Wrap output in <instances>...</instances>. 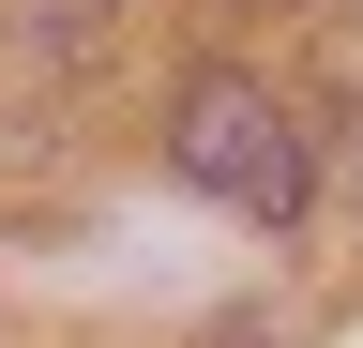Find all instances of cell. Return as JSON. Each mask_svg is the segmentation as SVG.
<instances>
[{
	"mask_svg": "<svg viewBox=\"0 0 363 348\" xmlns=\"http://www.w3.org/2000/svg\"><path fill=\"white\" fill-rule=\"evenodd\" d=\"M167 167H182L212 212H242V228H303V197H318V137H303V106L272 91V76H242V61H197V76H182V106H167Z\"/></svg>",
	"mask_w": 363,
	"mask_h": 348,
	"instance_id": "1",
	"label": "cell"
},
{
	"mask_svg": "<svg viewBox=\"0 0 363 348\" xmlns=\"http://www.w3.org/2000/svg\"><path fill=\"white\" fill-rule=\"evenodd\" d=\"M16 16H30V46H91V30H106L121 0H16Z\"/></svg>",
	"mask_w": 363,
	"mask_h": 348,
	"instance_id": "2",
	"label": "cell"
},
{
	"mask_svg": "<svg viewBox=\"0 0 363 348\" xmlns=\"http://www.w3.org/2000/svg\"><path fill=\"white\" fill-rule=\"evenodd\" d=\"M212 348H288V333H272V318H227V333H212Z\"/></svg>",
	"mask_w": 363,
	"mask_h": 348,
	"instance_id": "3",
	"label": "cell"
},
{
	"mask_svg": "<svg viewBox=\"0 0 363 348\" xmlns=\"http://www.w3.org/2000/svg\"><path fill=\"white\" fill-rule=\"evenodd\" d=\"M242 16H303V0H242Z\"/></svg>",
	"mask_w": 363,
	"mask_h": 348,
	"instance_id": "4",
	"label": "cell"
}]
</instances>
